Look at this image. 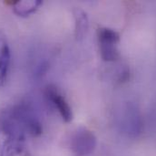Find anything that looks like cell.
Returning <instances> with one entry per match:
<instances>
[{
	"label": "cell",
	"mask_w": 156,
	"mask_h": 156,
	"mask_svg": "<svg viewBox=\"0 0 156 156\" xmlns=\"http://www.w3.org/2000/svg\"><path fill=\"white\" fill-rule=\"evenodd\" d=\"M0 131L7 139L25 140L26 135L39 136L42 124L33 110L25 105H15L0 112Z\"/></svg>",
	"instance_id": "cell-1"
},
{
	"label": "cell",
	"mask_w": 156,
	"mask_h": 156,
	"mask_svg": "<svg viewBox=\"0 0 156 156\" xmlns=\"http://www.w3.org/2000/svg\"><path fill=\"white\" fill-rule=\"evenodd\" d=\"M101 58L107 62L116 61L120 59L118 44L120 42L119 33L109 28L101 27L96 31Z\"/></svg>",
	"instance_id": "cell-2"
},
{
	"label": "cell",
	"mask_w": 156,
	"mask_h": 156,
	"mask_svg": "<svg viewBox=\"0 0 156 156\" xmlns=\"http://www.w3.org/2000/svg\"><path fill=\"white\" fill-rule=\"evenodd\" d=\"M97 139L94 133L87 128H78L70 140V148L76 156H87L96 148Z\"/></svg>",
	"instance_id": "cell-3"
},
{
	"label": "cell",
	"mask_w": 156,
	"mask_h": 156,
	"mask_svg": "<svg viewBox=\"0 0 156 156\" xmlns=\"http://www.w3.org/2000/svg\"><path fill=\"white\" fill-rule=\"evenodd\" d=\"M120 126L127 134L130 135H137L141 132L142 130V120L141 116L136 109V107L133 104H127L122 110V115L120 116Z\"/></svg>",
	"instance_id": "cell-4"
},
{
	"label": "cell",
	"mask_w": 156,
	"mask_h": 156,
	"mask_svg": "<svg viewBox=\"0 0 156 156\" xmlns=\"http://www.w3.org/2000/svg\"><path fill=\"white\" fill-rule=\"evenodd\" d=\"M45 96L47 100L58 111L62 119L66 122H70L73 120V112L71 107L69 106L66 98L60 93V91L55 87L48 86L45 89Z\"/></svg>",
	"instance_id": "cell-5"
},
{
	"label": "cell",
	"mask_w": 156,
	"mask_h": 156,
	"mask_svg": "<svg viewBox=\"0 0 156 156\" xmlns=\"http://www.w3.org/2000/svg\"><path fill=\"white\" fill-rule=\"evenodd\" d=\"M10 48L6 35L0 30V88H2L5 81L10 66Z\"/></svg>",
	"instance_id": "cell-6"
},
{
	"label": "cell",
	"mask_w": 156,
	"mask_h": 156,
	"mask_svg": "<svg viewBox=\"0 0 156 156\" xmlns=\"http://www.w3.org/2000/svg\"><path fill=\"white\" fill-rule=\"evenodd\" d=\"M0 156H32L25 143V140L7 139L4 143Z\"/></svg>",
	"instance_id": "cell-7"
},
{
	"label": "cell",
	"mask_w": 156,
	"mask_h": 156,
	"mask_svg": "<svg viewBox=\"0 0 156 156\" xmlns=\"http://www.w3.org/2000/svg\"><path fill=\"white\" fill-rule=\"evenodd\" d=\"M75 19V37L76 40H82L86 36L89 28V19L86 12L81 8L73 10Z\"/></svg>",
	"instance_id": "cell-8"
},
{
	"label": "cell",
	"mask_w": 156,
	"mask_h": 156,
	"mask_svg": "<svg viewBox=\"0 0 156 156\" xmlns=\"http://www.w3.org/2000/svg\"><path fill=\"white\" fill-rule=\"evenodd\" d=\"M43 5V1L41 0H23V1H16L13 5L14 13L21 17H27L30 15L34 14L36 11Z\"/></svg>",
	"instance_id": "cell-9"
}]
</instances>
